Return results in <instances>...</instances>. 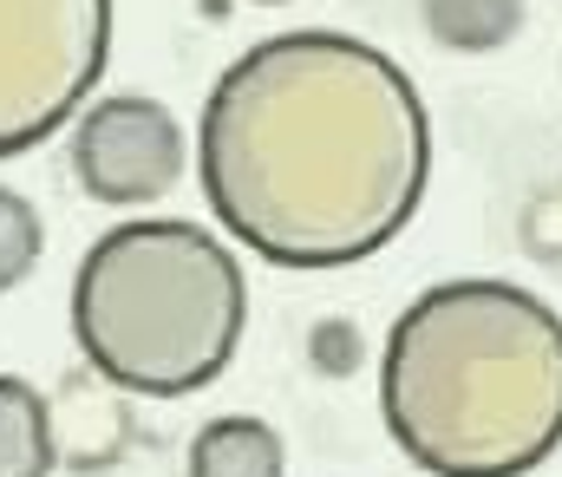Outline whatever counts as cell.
<instances>
[{
  "instance_id": "1",
  "label": "cell",
  "mask_w": 562,
  "mask_h": 477,
  "mask_svg": "<svg viewBox=\"0 0 562 477\" xmlns=\"http://www.w3.org/2000/svg\"><path fill=\"white\" fill-rule=\"evenodd\" d=\"M196 170L216 223L262 262L347 269L419 216L431 112L380 46L294 26L256 39L210 86Z\"/></svg>"
},
{
  "instance_id": "2",
  "label": "cell",
  "mask_w": 562,
  "mask_h": 477,
  "mask_svg": "<svg viewBox=\"0 0 562 477\" xmlns=\"http://www.w3.org/2000/svg\"><path fill=\"white\" fill-rule=\"evenodd\" d=\"M393 445L431 477H524L562 445V315L517 282H438L380 353Z\"/></svg>"
},
{
  "instance_id": "3",
  "label": "cell",
  "mask_w": 562,
  "mask_h": 477,
  "mask_svg": "<svg viewBox=\"0 0 562 477\" xmlns=\"http://www.w3.org/2000/svg\"><path fill=\"white\" fill-rule=\"evenodd\" d=\"M249 320L229 242L183 216H144L99 236L72 275V340L112 393L183 399L210 386Z\"/></svg>"
},
{
  "instance_id": "4",
  "label": "cell",
  "mask_w": 562,
  "mask_h": 477,
  "mask_svg": "<svg viewBox=\"0 0 562 477\" xmlns=\"http://www.w3.org/2000/svg\"><path fill=\"white\" fill-rule=\"evenodd\" d=\"M112 53V0H0V158L46 145Z\"/></svg>"
},
{
  "instance_id": "5",
  "label": "cell",
  "mask_w": 562,
  "mask_h": 477,
  "mask_svg": "<svg viewBox=\"0 0 562 477\" xmlns=\"http://www.w3.org/2000/svg\"><path fill=\"white\" fill-rule=\"evenodd\" d=\"M72 177L92 203H150L183 177V132L157 99L112 92L72 125Z\"/></svg>"
},
{
  "instance_id": "6",
  "label": "cell",
  "mask_w": 562,
  "mask_h": 477,
  "mask_svg": "<svg viewBox=\"0 0 562 477\" xmlns=\"http://www.w3.org/2000/svg\"><path fill=\"white\" fill-rule=\"evenodd\" d=\"M288 452H281L276 425L236 412V419H210L190 439V477H281Z\"/></svg>"
},
{
  "instance_id": "7",
  "label": "cell",
  "mask_w": 562,
  "mask_h": 477,
  "mask_svg": "<svg viewBox=\"0 0 562 477\" xmlns=\"http://www.w3.org/2000/svg\"><path fill=\"white\" fill-rule=\"evenodd\" d=\"M53 406L26 379L0 373V477H53Z\"/></svg>"
},
{
  "instance_id": "8",
  "label": "cell",
  "mask_w": 562,
  "mask_h": 477,
  "mask_svg": "<svg viewBox=\"0 0 562 477\" xmlns=\"http://www.w3.org/2000/svg\"><path fill=\"white\" fill-rule=\"evenodd\" d=\"M425 33L451 53H497L524 26V0H419Z\"/></svg>"
},
{
  "instance_id": "9",
  "label": "cell",
  "mask_w": 562,
  "mask_h": 477,
  "mask_svg": "<svg viewBox=\"0 0 562 477\" xmlns=\"http://www.w3.org/2000/svg\"><path fill=\"white\" fill-rule=\"evenodd\" d=\"M40 249H46V229H40V209L0 183V295L20 288L33 269H40Z\"/></svg>"
},
{
  "instance_id": "10",
  "label": "cell",
  "mask_w": 562,
  "mask_h": 477,
  "mask_svg": "<svg viewBox=\"0 0 562 477\" xmlns=\"http://www.w3.org/2000/svg\"><path fill=\"white\" fill-rule=\"evenodd\" d=\"M262 7H269V0H262Z\"/></svg>"
}]
</instances>
